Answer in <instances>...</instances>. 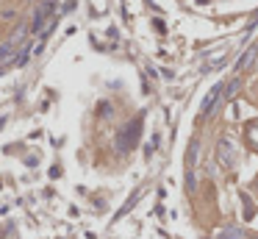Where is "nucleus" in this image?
Masks as SVG:
<instances>
[{
    "label": "nucleus",
    "mask_w": 258,
    "mask_h": 239,
    "mask_svg": "<svg viewBox=\"0 0 258 239\" xmlns=\"http://www.w3.org/2000/svg\"><path fill=\"white\" fill-rule=\"evenodd\" d=\"M56 9V0H44L42 6H39V9H36V14H34V23H31V31H34V34H39V31H42V23L47 17H53L50 11Z\"/></svg>",
    "instance_id": "f257e3e1"
},
{
    "label": "nucleus",
    "mask_w": 258,
    "mask_h": 239,
    "mask_svg": "<svg viewBox=\"0 0 258 239\" xmlns=\"http://www.w3.org/2000/svg\"><path fill=\"white\" fill-rule=\"evenodd\" d=\"M219 95H222V84H216L214 89H211V92L206 95V100H203V106H200V120L211 114V109H214L216 100H219Z\"/></svg>",
    "instance_id": "f03ea898"
},
{
    "label": "nucleus",
    "mask_w": 258,
    "mask_h": 239,
    "mask_svg": "<svg viewBox=\"0 0 258 239\" xmlns=\"http://www.w3.org/2000/svg\"><path fill=\"white\" fill-rule=\"evenodd\" d=\"M219 162H222V167H233V145L228 139L219 142Z\"/></svg>",
    "instance_id": "7ed1b4c3"
},
{
    "label": "nucleus",
    "mask_w": 258,
    "mask_h": 239,
    "mask_svg": "<svg viewBox=\"0 0 258 239\" xmlns=\"http://www.w3.org/2000/svg\"><path fill=\"white\" fill-rule=\"evenodd\" d=\"M241 89V78H233V81H228V84L222 86V100H231L233 95Z\"/></svg>",
    "instance_id": "20e7f679"
},
{
    "label": "nucleus",
    "mask_w": 258,
    "mask_h": 239,
    "mask_svg": "<svg viewBox=\"0 0 258 239\" xmlns=\"http://www.w3.org/2000/svg\"><path fill=\"white\" fill-rule=\"evenodd\" d=\"M219 239H247V234L239 228H225V231H219Z\"/></svg>",
    "instance_id": "39448f33"
},
{
    "label": "nucleus",
    "mask_w": 258,
    "mask_h": 239,
    "mask_svg": "<svg viewBox=\"0 0 258 239\" xmlns=\"http://www.w3.org/2000/svg\"><path fill=\"white\" fill-rule=\"evenodd\" d=\"M28 59H31V48H22V50H17V53H14V61H11V64L22 67V64H28Z\"/></svg>",
    "instance_id": "423d86ee"
},
{
    "label": "nucleus",
    "mask_w": 258,
    "mask_h": 239,
    "mask_svg": "<svg viewBox=\"0 0 258 239\" xmlns=\"http://www.w3.org/2000/svg\"><path fill=\"white\" fill-rule=\"evenodd\" d=\"M256 23H258V11H256V14H253V17H250V23H247V34H250V31H253V28H256Z\"/></svg>",
    "instance_id": "0eeeda50"
}]
</instances>
